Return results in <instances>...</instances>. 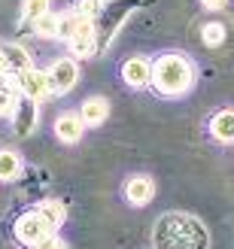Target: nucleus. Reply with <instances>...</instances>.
<instances>
[{"instance_id":"0eeeda50","label":"nucleus","mask_w":234,"mask_h":249,"mask_svg":"<svg viewBox=\"0 0 234 249\" xmlns=\"http://www.w3.org/2000/svg\"><path fill=\"white\" fill-rule=\"evenodd\" d=\"M152 76V61L143 58V55H134L122 64V79H125L131 89H146Z\"/></svg>"},{"instance_id":"412c9836","label":"nucleus","mask_w":234,"mask_h":249,"mask_svg":"<svg viewBox=\"0 0 234 249\" xmlns=\"http://www.w3.org/2000/svg\"><path fill=\"white\" fill-rule=\"evenodd\" d=\"M104 3H107V0H82L76 12H79V16H85V18H97V12L104 9Z\"/></svg>"},{"instance_id":"aec40b11","label":"nucleus","mask_w":234,"mask_h":249,"mask_svg":"<svg viewBox=\"0 0 234 249\" xmlns=\"http://www.w3.org/2000/svg\"><path fill=\"white\" fill-rule=\"evenodd\" d=\"M76 18H79V12H70V16H58V36H55V40H64V43H67V36L73 34V28H76Z\"/></svg>"},{"instance_id":"6ab92c4d","label":"nucleus","mask_w":234,"mask_h":249,"mask_svg":"<svg viewBox=\"0 0 234 249\" xmlns=\"http://www.w3.org/2000/svg\"><path fill=\"white\" fill-rule=\"evenodd\" d=\"M49 6H52V0H21V18L34 21L36 16L49 12Z\"/></svg>"},{"instance_id":"dca6fc26","label":"nucleus","mask_w":234,"mask_h":249,"mask_svg":"<svg viewBox=\"0 0 234 249\" xmlns=\"http://www.w3.org/2000/svg\"><path fill=\"white\" fill-rule=\"evenodd\" d=\"M34 34L36 36H46V40H55L58 36V12H43V16L34 18Z\"/></svg>"},{"instance_id":"ddd939ff","label":"nucleus","mask_w":234,"mask_h":249,"mask_svg":"<svg viewBox=\"0 0 234 249\" xmlns=\"http://www.w3.org/2000/svg\"><path fill=\"white\" fill-rule=\"evenodd\" d=\"M210 134L219 143H234V109H219L210 119Z\"/></svg>"},{"instance_id":"4468645a","label":"nucleus","mask_w":234,"mask_h":249,"mask_svg":"<svg viewBox=\"0 0 234 249\" xmlns=\"http://www.w3.org/2000/svg\"><path fill=\"white\" fill-rule=\"evenodd\" d=\"M36 213H40L49 225L58 231L61 225H64V219H67V207L61 204V201H55V197H49V201H43L40 207H36Z\"/></svg>"},{"instance_id":"f8f14e48","label":"nucleus","mask_w":234,"mask_h":249,"mask_svg":"<svg viewBox=\"0 0 234 249\" xmlns=\"http://www.w3.org/2000/svg\"><path fill=\"white\" fill-rule=\"evenodd\" d=\"M82 134H85V124L76 113H64L55 119V137L61 143H79Z\"/></svg>"},{"instance_id":"20e7f679","label":"nucleus","mask_w":234,"mask_h":249,"mask_svg":"<svg viewBox=\"0 0 234 249\" xmlns=\"http://www.w3.org/2000/svg\"><path fill=\"white\" fill-rule=\"evenodd\" d=\"M67 46H70L73 58H89V55H94L97 52V24H94V18L79 16L76 18V28H73V34L67 36Z\"/></svg>"},{"instance_id":"9d476101","label":"nucleus","mask_w":234,"mask_h":249,"mask_svg":"<svg viewBox=\"0 0 234 249\" xmlns=\"http://www.w3.org/2000/svg\"><path fill=\"white\" fill-rule=\"evenodd\" d=\"M125 197L134 207H146L155 197V182L149 177H143V173H137V177H131L125 182Z\"/></svg>"},{"instance_id":"a211bd4d","label":"nucleus","mask_w":234,"mask_h":249,"mask_svg":"<svg viewBox=\"0 0 234 249\" xmlns=\"http://www.w3.org/2000/svg\"><path fill=\"white\" fill-rule=\"evenodd\" d=\"M201 36H204L207 46H219V43L225 40V24L222 21H207L204 28H201Z\"/></svg>"},{"instance_id":"f257e3e1","label":"nucleus","mask_w":234,"mask_h":249,"mask_svg":"<svg viewBox=\"0 0 234 249\" xmlns=\"http://www.w3.org/2000/svg\"><path fill=\"white\" fill-rule=\"evenodd\" d=\"M155 249H210V231L192 213H164L152 225Z\"/></svg>"},{"instance_id":"39448f33","label":"nucleus","mask_w":234,"mask_h":249,"mask_svg":"<svg viewBox=\"0 0 234 249\" xmlns=\"http://www.w3.org/2000/svg\"><path fill=\"white\" fill-rule=\"evenodd\" d=\"M12 231H16V240L21 246H34V243H40L43 237H49L55 228L49 225L36 210H31V213H24V216L16 219V228H12Z\"/></svg>"},{"instance_id":"f3484780","label":"nucleus","mask_w":234,"mask_h":249,"mask_svg":"<svg viewBox=\"0 0 234 249\" xmlns=\"http://www.w3.org/2000/svg\"><path fill=\"white\" fill-rule=\"evenodd\" d=\"M18 101V89H16V79H0V116H9L12 107Z\"/></svg>"},{"instance_id":"2eb2a0df","label":"nucleus","mask_w":234,"mask_h":249,"mask_svg":"<svg viewBox=\"0 0 234 249\" xmlns=\"http://www.w3.org/2000/svg\"><path fill=\"white\" fill-rule=\"evenodd\" d=\"M21 173V158L12 149H0V182H9Z\"/></svg>"},{"instance_id":"b1692460","label":"nucleus","mask_w":234,"mask_h":249,"mask_svg":"<svg viewBox=\"0 0 234 249\" xmlns=\"http://www.w3.org/2000/svg\"><path fill=\"white\" fill-rule=\"evenodd\" d=\"M64 249H67V246H64Z\"/></svg>"},{"instance_id":"6e6552de","label":"nucleus","mask_w":234,"mask_h":249,"mask_svg":"<svg viewBox=\"0 0 234 249\" xmlns=\"http://www.w3.org/2000/svg\"><path fill=\"white\" fill-rule=\"evenodd\" d=\"M12 128H16L18 137H28L34 128H36V101H28V97L18 94L16 107H12Z\"/></svg>"},{"instance_id":"7ed1b4c3","label":"nucleus","mask_w":234,"mask_h":249,"mask_svg":"<svg viewBox=\"0 0 234 249\" xmlns=\"http://www.w3.org/2000/svg\"><path fill=\"white\" fill-rule=\"evenodd\" d=\"M16 89L21 97H28V101H46V97H52V85H49V76H46V70H36V67H28V70H21L16 73Z\"/></svg>"},{"instance_id":"4be33fe9","label":"nucleus","mask_w":234,"mask_h":249,"mask_svg":"<svg viewBox=\"0 0 234 249\" xmlns=\"http://www.w3.org/2000/svg\"><path fill=\"white\" fill-rule=\"evenodd\" d=\"M31 249H64V240H61L58 234L52 231V234H49V237H43L40 243H34Z\"/></svg>"},{"instance_id":"f03ea898","label":"nucleus","mask_w":234,"mask_h":249,"mask_svg":"<svg viewBox=\"0 0 234 249\" xmlns=\"http://www.w3.org/2000/svg\"><path fill=\"white\" fill-rule=\"evenodd\" d=\"M192 82H195V67H192V61H189L186 55H180V52H164V55L155 58L149 85H152L158 94H164V97H180V94H186V91L192 89Z\"/></svg>"},{"instance_id":"5701e85b","label":"nucleus","mask_w":234,"mask_h":249,"mask_svg":"<svg viewBox=\"0 0 234 249\" xmlns=\"http://www.w3.org/2000/svg\"><path fill=\"white\" fill-rule=\"evenodd\" d=\"M201 3H204L207 9H222V6L228 3V0H201Z\"/></svg>"},{"instance_id":"1a4fd4ad","label":"nucleus","mask_w":234,"mask_h":249,"mask_svg":"<svg viewBox=\"0 0 234 249\" xmlns=\"http://www.w3.org/2000/svg\"><path fill=\"white\" fill-rule=\"evenodd\" d=\"M0 58H3V67H6L9 76H16V73L34 67L31 52L24 46H18V43H0Z\"/></svg>"},{"instance_id":"423d86ee","label":"nucleus","mask_w":234,"mask_h":249,"mask_svg":"<svg viewBox=\"0 0 234 249\" xmlns=\"http://www.w3.org/2000/svg\"><path fill=\"white\" fill-rule=\"evenodd\" d=\"M46 76H49V85H52V94H67L73 85H76L79 79V64H76V58H58L52 67L46 70Z\"/></svg>"},{"instance_id":"9b49d317","label":"nucleus","mask_w":234,"mask_h":249,"mask_svg":"<svg viewBox=\"0 0 234 249\" xmlns=\"http://www.w3.org/2000/svg\"><path fill=\"white\" fill-rule=\"evenodd\" d=\"M76 116L82 119L85 128H97V124H104L107 116H109V101L107 97H89V101H82Z\"/></svg>"}]
</instances>
